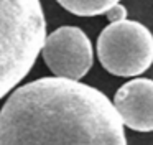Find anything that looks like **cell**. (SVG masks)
I'll list each match as a JSON object with an SVG mask.
<instances>
[{"mask_svg":"<svg viewBox=\"0 0 153 145\" xmlns=\"http://www.w3.org/2000/svg\"><path fill=\"white\" fill-rule=\"evenodd\" d=\"M45 40L40 0H0V99L30 74Z\"/></svg>","mask_w":153,"mask_h":145,"instance_id":"7a4b0ae2","label":"cell"},{"mask_svg":"<svg viewBox=\"0 0 153 145\" xmlns=\"http://www.w3.org/2000/svg\"><path fill=\"white\" fill-rule=\"evenodd\" d=\"M0 145H127V137L102 91L46 76L8 96L0 109Z\"/></svg>","mask_w":153,"mask_h":145,"instance_id":"6da1fadb","label":"cell"},{"mask_svg":"<svg viewBox=\"0 0 153 145\" xmlns=\"http://www.w3.org/2000/svg\"><path fill=\"white\" fill-rule=\"evenodd\" d=\"M66 12L77 16H97L104 15L112 5L120 0H56Z\"/></svg>","mask_w":153,"mask_h":145,"instance_id":"8992f818","label":"cell"},{"mask_svg":"<svg viewBox=\"0 0 153 145\" xmlns=\"http://www.w3.org/2000/svg\"><path fill=\"white\" fill-rule=\"evenodd\" d=\"M105 16H107V20H109L110 23L123 22V20H127V8L122 5V3H115V5H112L105 12Z\"/></svg>","mask_w":153,"mask_h":145,"instance_id":"52a82bcc","label":"cell"},{"mask_svg":"<svg viewBox=\"0 0 153 145\" xmlns=\"http://www.w3.org/2000/svg\"><path fill=\"white\" fill-rule=\"evenodd\" d=\"M97 56L110 74L138 76L153 64V35L135 20L109 23L97 38Z\"/></svg>","mask_w":153,"mask_h":145,"instance_id":"3957f363","label":"cell"},{"mask_svg":"<svg viewBox=\"0 0 153 145\" xmlns=\"http://www.w3.org/2000/svg\"><path fill=\"white\" fill-rule=\"evenodd\" d=\"M46 66L53 76L79 81L94 64V49L89 36L79 26H59L46 35L41 48Z\"/></svg>","mask_w":153,"mask_h":145,"instance_id":"277c9868","label":"cell"},{"mask_svg":"<svg viewBox=\"0 0 153 145\" xmlns=\"http://www.w3.org/2000/svg\"><path fill=\"white\" fill-rule=\"evenodd\" d=\"M114 107L123 127L137 132H153V79L137 78L120 86Z\"/></svg>","mask_w":153,"mask_h":145,"instance_id":"5b68a950","label":"cell"}]
</instances>
